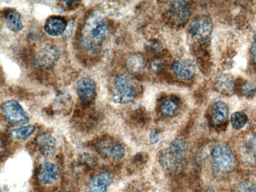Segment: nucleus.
<instances>
[{
	"instance_id": "f3484780",
	"label": "nucleus",
	"mask_w": 256,
	"mask_h": 192,
	"mask_svg": "<svg viewBox=\"0 0 256 192\" xmlns=\"http://www.w3.org/2000/svg\"><path fill=\"white\" fill-rule=\"evenodd\" d=\"M68 23L62 16H52L48 17L44 22L45 32L52 36H58L64 34Z\"/></svg>"
},
{
	"instance_id": "7ed1b4c3",
	"label": "nucleus",
	"mask_w": 256,
	"mask_h": 192,
	"mask_svg": "<svg viewBox=\"0 0 256 192\" xmlns=\"http://www.w3.org/2000/svg\"><path fill=\"white\" fill-rule=\"evenodd\" d=\"M137 93V84L132 77L123 74L115 78L112 97L116 102L128 104L135 98Z\"/></svg>"
},
{
	"instance_id": "423d86ee",
	"label": "nucleus",
	"mask_w": 256,
	"mask_h": 192,
	"mask_svg": "<svg viewBox=\"0 0 256 192\" xmlns=\"http://www.w3.org/2000/svg\"><path fill=\"white\" fill-rule=\"evenodd\" d=\"M95 147L100 154L113 160H121L126 154L123 145L110 136H105L98 140L95 143Z\"/></svg>"
},
{
	"instance_id": "6e6552de",
	"label": "nucleus",
	"mask_w": 256,
	"mask_h": 192,
	"mask_svg": "<svg viewBox=\"0 0 256 192\" xmlns=\"http://www.w3.org/2000/svg\"><path fill=\"white\" fill-rule=\"evenodd\" d=\"M192 8L186 1L171 2L168 6V13L172 22L178 25L187 23L192 14Z\"/></svg>"
},
{
	"instance_id": "4be33fe9",
	"label": "nucleus",
	"mask_w": 256,
	"mask_h": 192,
	"mask_svg": "<svg viewBox=\"0 0 256 192\" xmlns=\"http://www.w3.org/2000/svg\"><path fill=\"white\" fill-rule=\"evenodd\" d=\"M248 120V116L244 112L240 111L234 112L230 116L232 126L236 130H240L244 126Z\"/></svg>"
},
{
	"instance_id": "412c9836",
	"label": "nucleus",
	"mask_w": 256,
	"mask_h": 192,
	"mask_svg": "<svg viewBox=\"0 0 256 192\" xmlns=\"http://www.w3.org/2000/svg\"><path fill=\"white\" fill-rule=\"evenodd\" d=\"M180 108L178 100L174 98H170L163 101L160 106L162 114L166 117H172L178 112Z\"/></svg>"
},
{
	"instance_id": "f8f14e48",
	"label": "nucleus",
	"mask_w": 256,
	"mask_h": 192,
	"mask_svg": "<svg viewBox=\"0 0 256 192\" xmlns=\"http://www.w3.org/2000/svg\"><path fill=\"white\" fill-rule=\"evenodd\" d=\"M114 181L113 175L108 172H102L91 178L85 192H107Z\"/></svg>"
},
{
	"instance_id": "20e7f679",
	"label": "nucleus",
	"mask_w": 256,
	"mask_h": 192,
	"mask_svg": "<svg viewBox=\"0 0 256 192\" xmlns=\"http://www.w3.org/2000/svg\"><path fill=\"white\" fill-rule=\"evenodd\" d=\"M212 168L217 172L226 174L236 168V161L232 150L226 144L216 146L211 153Z\"/></svg>"
},
{
	"instance_id": "2eb2a0df",
	"label": "nucleus",
	"mask_w": 256,
	"mask_h": 192,
	"mask_svg": "<svg viewBox=\"0 0 256 192\" xmlns=\"http://www.w3.org/2000/svg\"><path fill=\"white\" fill-rule=\"evenodd\" d=\"M229 113L228 105L222 101L215 102L211 113V122L216 127L223 126L227 122Z\"/></svg>"
},
{
	"instance_id": "4468645a",
	"label": "nucleus",
	"mask_w": 256,
	"mask_h": 192,
	"mask_svg": "<svg viewBox=\"0 0 256 192\" xmlns=\"http://www.w3.org/2000/svg\"><path fill=\"white\" fill-rule=\"evenodd\" d=\"M36 145L40 154L46 158H52L56 152L54 138L48 133L38 134L36 138Z\"/></svg>"
},
{
	"instance_id": "ddd939ff",
	"label": "nucleus",
	"mask_w": 256,
	"mask_h": 192,
	"mask_svg": "<svg viewBox=\"0 0 256 192\" xmlns=\"http://www.w3.org/2000/svg\"><path fill=\"white\" fill-rule=\"evenodd\" d=\"M59 55V51L56 46L52 44L48 43L39 50L36 60L37 64L42 68H50L56 64Z\"/></svg>"
},
{
	"instance_id": "f03ea898",
	"label": "nucleus",
	"mask_w": 256,
	"mask_h": 192,
	"mask_svg": "<svg viewBox=\"0 0 256 192\" xmlns=\"http://www.w3.org/2000/svg\"><path fill=\"white\" fill-rule=\"evenodd\" d=\"M186 142L182 138L176 139L160 152L158 162L166 172L171 174L182 172L186 164Z\"/></svg>"
},
{
	"instance_id": "b1692460",
	"label": "nucleus",
	"mask_w": 256,
	"mask_h": 192,
	"mask_svg": "<svg viewBox=\"0 0 256 192\" xmlns=\"http://www.w3.org/2000/svg\"><path fill=\"white\" fill-rule=\"evenodd\" d=\"M238 192H256V184L248 180L240 182L238 186Z\"/></svg>"
},
{
	"instance_id": "aec40b11",
	"label": "nucleus",
	"mask_w": 256,
	"mask_h": 192,
	"mask_svg": "<svg viewBox=\"0 0 256 192\" xmlns=\"http://www.w3.org/2000/svg\"><path fill=\"white\" fill-rule=\"evenodd\" d=\"M35 130L36 127L34 125L28 124L10 130L8 136L12 140H24L30 137Z\"/></svg>"
},
{
	"instance_id": "f257e3e1",
	"label": "nucleus",
	"mask_w": 256,
	"mask_h": 192,
	"mask_svg": "<svg viewBox=\"0 0 256 192\" xmlns=\"http://www.w3.org/2000/svg\"><path fill=\"white\" fill-rule=\"evenodd\" d=\"M108 34L109 26L106 17L99 12H92L82 28L80 46L89 54H97L102 50Z\"/></svg>"
},
{
	"instance_id": "a211bd4d",
	"label": "nucleus",
	"mask_w": 256,
	"mask_h": 192,
	"mask_svg": "<svg viewBox=\"0 0 256 192\" xmlns=\"http://www.w3.org/2000/svg\"><path fill=\"white\" fill-rule=\"evenodd\" d=\"M3 18L6 27L11 31L17 32L23 28L20 14L16 10L9 8L4 11Z\"/></svg>"
},
{
	"instance_id": "1a4fd4ad",
	"label": "nucleus",
	"mask_w": 256,
	"mask_h": 192,
	"mask_svg": "<svg viewBox=\"0 0 256 192\" xmlns=\"http://www.w3.org/2000/svg\"><path fill=\"white\" fill-rule=\"evenodd\" d=\"M60 172L58 166L51 162H46L39 166L37 172L38 182L44 186L54 184L60 178Z\"/></svg>"
},
{
	"instance_id": "9d476101",
	"label": "nucleus",
	"mask_w": 256,
	"mask_h": 192,
	"mask_svg": "<svg viewBox=\"0 0 256 192\" xmlns=\"http://www.w3.org/2000/svg\"><path fill=\"white\" fill-rule=\"evenodd\" d=\"M76 92L80 100L84 104L91 103L96 94V86L94 80L88 76L80 78L76 84Z\"/></svg>"
},
{
	"instance_id": "c85d7f7f",
	"label": "nucleus",
	"mask_w": 256,
	"mask_h": 192,
	"mask_svg": "<svg viewBox=\"0 0 256 192\" xmlns=\"http://www.w3.org/2000/svg\"><path fill=\"white\" fill-rule=\"evenodd\" d=\"M74 27V22L70 20L68 22L66 30L64 34V36L66 37H69L72 34Z\"/></svg>"
},
{
	"instance_id": "393cba45",
	"label": "nucleus",
	"mask_w": 256,
	"mask_h": 192,
	"mask_svg": "<svg viewBox=\"0 0 256 192\" xmlns=\"http://www.w3.org/2000/svg\"><path fill=\"white\" fill-rule=\"evenodd\" d=\"M164 65V61L158 58L152 61L150 64V68L154 72H158L162 70Z\"/></svg>"
},
{
	"instance_id": "0eeeda50",
	"label": "nucleus",
	"mask_w": 256,
	"mask_h": 192,
	"mask_svg": "<svg viewBox=\"0 0 256 192\" xmlns=\"http://www.w3.org/2000/svg\"><path fill=\"white\" fill-rule=\"evenodd\" d=\"M212 28V23L210 17L201 15L196 16L191 22L188 32L192 38L202 43L208 38Z\"/></svg>"
},
{
	"instance_id": "c756f323",
	"label": "nucleus",
	"mask_w": 256,
	"mask_h": 192,
	"mask_svg": "<svg viewBox=\"0 0 256 192\" xmlns=\"http://www.w3.org/2000/svg\"><path fill=\"white\" fill-rule=\"evenodd\" d=\"M204 192H216V190L212 188H208Z\"/></svg>"
},
{
	"instance_id": "dca6fc26",
	"label": "nucleus",
	"mask_w": 256,
	"mask_h": 192,
	"mask_svg": "<svg viewBox=\"0 0 256 192\" xmlns=\"http://www.w3.org/2000/svg\"><path fill=\"white\" fill-rule=\"evenodd\" d=\"M214 84L216 90L222 95L230 96L235 92V82L233 78L228 74L218 75L214 79Z\"/></svg>"
},
{
	"instance_id": "a878e982",
	"label": "nucleus",
	"mask_w": 256,
	"mask_h": 192,
	"mask_svg": "<svg viewBox=\"0 0 256 192\" xmlns=\"http://www.w3.org/2000/svg\"><path fill=\"white\" fill-rule=\"evenodd\" d=\"M148 51L151 53H156L160 52L161 46L157 42H152L148 44L147 46Z\"/></svg>"
},
{
	"instance_id": "39448f33",
	"label": "nucleus",
	"mask_w": 256,
	"mask_h": 192,
	"mask_svg": "<svg viewBox=\"0 0 256 192\" xmlns=\"http://www.w3.org/2000/svg\"><path fill=\"white\" fill-rule=\"evenodd\" d=\"M1 110L4 120L14 126H22L28 124L30 122L28 114L20 104L14 100L4 102L2 105Z\"/></svg>"
},
{
	"instance_id": "5701e85b",
	"label": "nucleus",
	"mask_w": 256,
	"mask_h": 192,
	"mask_svg": "<svg viewBox=\"0 0 256 192\" xmlns=\"http://www.w3.org/2000/svg\"><path fill=\"white\" fill-rule=\"evenodd\" d=\"M241 92L244 96L250 97L256 92V86L250 82L246 81L241 86Z\"/></svg>"
},
{
	"instance_id": "6ab92c4d",
	"label": "nucleus",
	"mask_w": 256,
	"mask_h": 192,
	"mask_svg": "<svg viewBox=\"0 0 256 192\" xmlns=\"http://www.w3.org/2000/svg\"><path fill=\"white\" fill-rule=\"evenodd\" d=\"M126 66L130 72L133 74H142L145 70L146 64L144 57L139 53L130 54L126 60Z\"/></svg>"
},
{
	"instance_id": "bb28decb",
	"label": "nucleus",
	"mask_w": 256,
	"mask_h": 192,
	"mask_svg": "<svg viewBox=\"0 0 256 192\" xmlns=\"http://www.w3.org/2000/svg\"><path fill=\"white\" fill-rule=\"evenodd\" d=\"M250 52L252 60L256 65V34L254 36L250 47Z\"/></svg>"
},
{
	"instance_id": "9b49d317",
	"label": "nucleus",
	"mask_w": 256,
	"mask_h": 192,
	"mask_svg": "<svg viewBox=\"0 0 256 192\" xmlns=\"http://www.w3.org/2000/svg\"><path fill=\"white\" fill-rule=\"evenodd\" d=\"M172 70L174 76L180 80H188L196 74V68L191 60L181 58L175 60L172 64Z\"/></svg>"
},
{
	"instance_id": "cd10ccee",
	"label": "nucleus",
	"mask_w": 256,
	"mask_h": 192,
	"mask_svg": "<svg viewBox=\"0 0 256 192\" xmlns=\"http://www.w3.org/2000/svg\"><path fill=\"white\" fill-rule=\"evenodd\" d=\"M159 140V134L156 129H153L150 134V140L152 144H156Z\"/></svg>"
}]
</instances>
